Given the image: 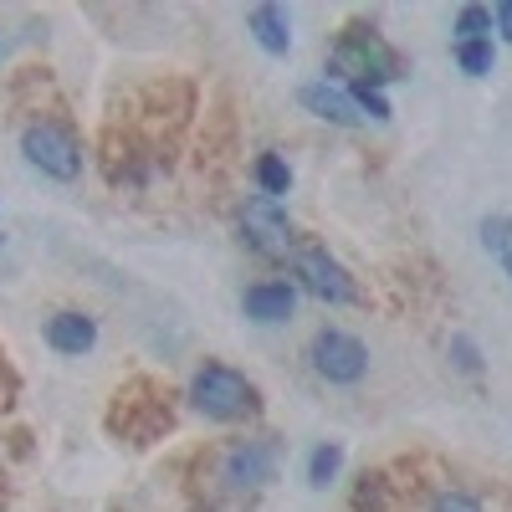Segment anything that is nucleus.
<instances>
[{
    "label": "nucleus",
    "instance_id": "1",
    "mask_svg": "<svg viewBox=\"0 0 512 512\" xmlns=\"http://www.w3.org/2000/svg\"><path fill=\"white\" fill-rule=\"evenodd\" d=\"M190 400L200 415L210 420H241L256 410V390H251V379L236 374L231 364H205L195 379H190Z\"/></svg>",
    "mask_w": 512,
    "mask_h": 512
},
{
    "label": "nucleus",
    "instance_id": "2",
    "mask_svg": "<svg viewBox=\"0 0 512 512\" xmlns=\"http://www.w3.org/2000/svg\"><path fill=\"white\" fill-rule=\"evenodd\" d=\"M21 154L31 169H41V175H52V180H77L82 175V144L67 123L57 118H41L31 123L26 134H21Z\"/></svg>",
    "mask_w": 512,
    "mask_h": 512
},
{
    "label": "nucleus",
    "instance_id": "3",
    "mask_svg": "<svg viewBox=\"0 0 512 512\" xmlns=\"http://www.w3.org/2000/svg\"><path fill=\"white\" fill-rule=\"evenodd\" d=\"M313 369L328 384H359L369 374V349L359 344L354 333H344V328H323L313 338Z\"/></svg>",
    "mask_w": 512,
    "mask_h": 512
},
{
    "label": "nucleus",
    "instance_id": "4",
    "mask_svg": "<svg viewBox=\"0 0 512 512\" xmlns=\"http://www.w3.org/2000/svg\"><path fill=\"white\" fill-rule=\"evenodd\" d=\"M333 67H338V72H354V82H369V88H379V82L395 77L390 47H384L374 31H364V26H354V31L333 47Z\"/></svg>",
    "mask_w": 512,
    "mask_h": 512
},
{
    "label": "nucleus",
    "instance_id": "5",
    "mask_svg": "<svg viewBox=\"0 0 512 512\" xmlns=\"http://www.w3.org/2000/svg\"><path fill=\"white\" fill-rule=\"evenodd\" d=\"M292 277L313 297H323V303H354V277L338 267L323 246H297L292 251Z\"/></svg>",
    "mask_w": 512,
    "mask_h": 512
},
{
    "label": "nucleus",
    "instance_id": "6",
    "mask_svg": "<svg viewBox=\"0 0 512 512\" xmlns=\"http://www.w3.org/2000/svg\"><path fill=\"white\" fill-rule=\"evenodd\" d=\"M277 477V446L272 441H236L221 456V482L231 492H256Z\"/></svg>",
    "mask_w": 512,
    "mask_h": 512
},
{
    "label": "nucleus",
    "instance_id": "7",
    "mask_svg": "<svg viewBox=\"0 0 512 512\" xmlns=\"http://www.w3.org/2000/svg\"><path fill=\"white\" fill-rule=\"evenodd\" d=\"M241 231H246V241L262 251V256H287V251H292V226H287V216H282V205L267 200V195L246 200Z\"/></svg>",
    "mask_w": 512,
    "mask_h": 512
},
{
    "label": "nucleus",
    "instance_id": "8",
    "mask_svg": "<svg viewBox=\"0 0 512 512\" xmlns=\"http://www.w3.org/2000/svg\"><path fill=\"white\" fill-rule=\"evenodd\" d=\"M241 308H246V318H256V323H287L292 308H297V292H292L287 282H251L246 297H241Z\"/></svg>",
    "mask_w": 512,
    "mask_h": 512
},
{
    "label": "nucleus",
    "instance_id": "9",
    "mask_svg": "<svg viewBox=\"0 0 512 512\" xmlns=\"http://www.w3.org/2000/svg\"><path fill=\"white\" fill-rule=\"evenodd\" d=\"M47 344L57 349V354H88L93 344H98V323L88 318V313H52L47 318Z\"/></svg>",
    "mask_w": 512,
    "mask_h": 512
},
{
    "label": "nucleus",
    "instance_id": "10",
    "mask_svg": "<svg viewBox=\"0 0 512 512\" xmlns=\"http://www.w3.org/2000/svg\"><path fill=\"white\" fill-rule=\"evenodd\" d=\"M303 108L308 113H318V118H328V123H359V108H354V98H349V88H333V82H308L303 93Z\"/></svg>",
    "mask_w": 512,
    "mask_h": 512
},
{
    "label": "nucleus",
    "instance_id": "11",
    "mask_svg": "<svg viewBox=\"0 0 512 512\" xmlns=\"http://www.w3.org/2000/svg\"><path fill=\"white\" fill-rule=\"evenodd\" d=\"M246 31L262 41L272 57H282V52L292 47V26H287V11H282V6H251V11H246Z\"/></svg>",
    "mask_w": 512,
    "mask_h": 512
},
{
    "label": "nucleus",
    "instance_id": "12",
    "mask_svg": "<svg viewBox=\"0 0 512 512\" xmlns=\"http://www.w3.org/2000/svg\"><path fill=\"white\" fill-rule=\"evenodd\" d=\"M256 185H262L267 200H282V195L292 190V169H287L277 154H262V159H256Z\"/></svg>",
    "mask_w": 512,
    "mask_h": 512
},
{
    "label": "nucleus",
    "instance_id": "13",
    "mask_svg": "<svg viewBox=\"0 0 512 512\" xmlns=\"http://www.w3.org/2000/svg\"><path fill=\"white\" fill-rule=\"evenodd\" d=\"M338 466H344V446H333V441L318 446V451L308 456V482H313V487H328V482L338 477Z\"/></svg>",
    "mask_w": 512,
    "mask_h": 512
},
{
    "label": "nucleus",
    "instance_id": "14",
    "mask_svg": "<svg viewBox=\"0 0 512 512\" xmlns=\"http://www.w3.org/2000/svg\"><path fill=\"white\" fill-rule=\"evenodd\" d=\"M451 31H456V41H487V31H492V11H487V6H461Z\"/></svg>",
    "mask_w": 512,
    "mask_h": 512
},
{
    "label": "nucleus",
    "instance_id": "15",
    "mask_svg": "<svg viewBox=\"0 0 512 512\" xmlns=\"http://www.w3.org/2000/svg\"><path fill=\"white\" fill-rule=\"evenodd\" d=\"M456 62H461L466 77L492 72V36H487V41H456Z\"/></svg>",
    "mask_w": 512,
    "mask_h": 512
},
{
    "label": "nucleus",
    "instance_id": "16",
    "mask_svg": "<svg viewBox=\"0 0 512 512\" xmlns=\"http://www.w3.org/2000/svg\"><path fill=\"white\" fill-rule=\"evenodd\" d=\"M349 98H354V108H359V118L369 113V118H390V103H384V93L379 88H369V82H349Z\"/></svg>",
    "mask_w": 512,
    "mask_h": 512
},
{
    "label": "nucleus",
    "instance_id": "17",
    "mask_svg": "<svg viewBox=\"0 0 512 512\" xmlns=\"http://www.w3.org/2000/svg\"><path fill=\"white\" fill-rule=\"evenodd\" d=\"M482 246L487 251H507L512 246V221L507 216H487L482 221Z\"/></svg>",
    "mask_w": 512,
    "mask_h": 512
},
{
    "label": "nucleus",
    "instance_id": "18",
    "mask_svg": "<svg viewBox=\"0 0 512 512\" xmlns=\"http://www.w3.org/2000/svg\"><path fill=\"white\" fill-rule=\"evenodd\" d=\"M354 507H359V512H379V507H384V487H379V477H364Z\"/></svg>",
    "mask_w": 512,
    "mask_h": 512
},
{
    "label": "nucleus",
    "instance_id": "19",
    "mask_svg": "<svg viewBox=\"0 0 512 512\" xmlns=\"http://www.w3.org/2000/svg\"><path fill=\"white\" fill-rule=\"evenodd\" d=\"M436 512H482V502L466 497V492H441L436 497Z\"/></svg>",
    "mask_w": 512,
    "mask_h": 512
},
{
    "label": "nucleus",
    "instance_id": "20",
    "mask_svg": "<svg viewBox=\"0 0 512 512\" xmlns=\"http://www.w3.org/2000/svg\"><path fill=\"white\" fill-rule=\"evenodd\" d=\"M451 354H456V364H461L466 374H477V369H482V359H477V344H472V338H451Z\"/></svg>",
    "mask_w": 512,
    "mask_h": 512
},
{
    "label": "nucleus",
    "instance_id": "21",
    "mask_svg": "<svg viewBox=\"0 0 512 512\" xmlns=\"http://www.w3.org/2000/svg\"><path fill=\"white\" fill-rule=\"evenodd\" d=\"M492 26L502 31V41H512V0H502V6L492 11Z\"/></svg>",
    "mask_w": 512,
    "mask_h": 512
},
{
    "label": "nucleus",
    "instance_id": "22",
    "mask_svg": "<svg viewBox=\"0 0 512 512\" xmlns=\"http://www.w3.org/2000/svg\"><path fill=\"white\" fill-rule=\"evenodd\" d=\"M507 277H512V251H507Z\"/></svg>",
    "mask_w": 512,
    "mask_h": 512
}]
</instances>
